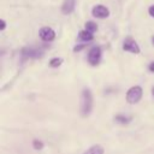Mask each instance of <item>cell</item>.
Wrapping results in <instances>:
<instances>
[{"instance_id":"ac0fdd59","label":"cell","mask_w":154,"mask_h":154,"mask_svg":"<svg viewBox=\"0 0 154 154\" xmlns=\"http://www.w3.org/2000/svg\"><path fill=\"white\" fill-rule=\"evenodd\" d=\"M148 69H149V71H150V72H154V61H152V63L149 64Z\"/></svg>"},{"instance_id":"8992f818","label":"cell","mask_w":154,"mask_h":154,"mask_svg":"<svg viewBox=\"0 0 154 154\" xmlns=\"http://www.w3.org/2000/svg\"><path fill=\"white\" fill-rule=\"evenodd\" d=\"M38 35H40L41 40H43L46 42H51V41H53L55 38V31L49 26L41 28L40 31H38Z\"/></svg>"},{"instance_id":"5bb4252c","label":"cell","mask_w":154,"mask_h":154,"mask_svg":"<svg viewBox=\"0 0 154 154\" xmlns=\"http://www.w3.org/2000/svg\"><path fill=\"white\" fill-rule=\"evenodd\" d=\"M32 147H34V149H36V150H41V149L43 148V142L40 141V140H37V138H35V140L32 141Z\"/></svg>"},{"instance_id":"277c9868","label":"cell","mask_w":154,"mask_h":154,"mask_svg":"<svg viewBox=\"0 0 154 154\" xmlns=\"http://www.w3.org/2000/svg\"><path fill=\"white\" fill-rule=\"evenodd\" d=\"M123 49L126 51V52H130V53H134V54H138L141 52L137 42L131 38V37H126L123 42Z\"/></svg>"},{"instance_id":"7a4b0ae2","label":"cell","mask_w":154,"mask_h":154,"mask_svg":"<svg viewBox=\"0 0 154 154\" xmlns=\"http://www.w3.org/2000/svg\"><path fill=\"white\" fill-rule=\"evenodd\" d=\"M142 95H143V89L140 85H134V87L129 88L126 91V101L131 105L137 103L141 100Z\"/></svg>"},{"instance_id":"d6986e66","label":"cell","mask_w":154,"mask_h":154,"mask_svg":"<svg viewBox=\"0 0 154 154\" xmlns=\"http://www.w3.org/2000/svg\"><path fill=\"white\" fill-rule=\"evenodd\" d=\"M152 94H153V96H154V87L152 88Z\"/></svg>"},{"instance_id":"6da1fadb","label":"cell","mask_w":154,"mask_h":154,"mask_svg":"<svg viewBox=\"0 0 154 154\" xmlns=\"http://www.w3.org/2000/svg\"><path fill=\"white\" fill-rule=\"evenodd\" d=\"M81 116L88 117L93 109V95L90 89L84 88L81 94Z\"/></svg>"},{"instance_id":"2e32d148","label":"cell","mask_w":154,"mask_h":154,"mask_svg":"<svg viewBox=\"0 0 154 154\" xmlns=\"http://www.w3.org/2000/svg\"><path fill=\"white\" fill-rule=\"evenodd\" d=\"M148 13L150 17H154V5H152L149 8H148Z\"/></svg>"},{"instance_id":"ba28073f","label":"cell","mask_w":154,"mask_h":154,"mask_svg":"<svg viewBox=\"0 0 154 154\" xmlns=\"http://www.w3.org/2000/svg\"><path fill=\"white\" fill-rule=\"evenodd\" d=\"M22 55L24 58H38L42 55V52L34 49V48H24L22 51Z\"/></svg>"},{"instance_id":"4fadbf2b","label":"cell","mask_w":154,"mask_h":154,"mask_svg":"<svg viewBox=\"0 0 154 154\" xmlns=\"http://www.w3.org/2000/svg\"><path fill=\"white\" fill-rule=\"evenodd\" d=\"M114 119H116L117 123H120V124H128V123L130 122V118H129V117H125V116H123V114L116 116Z\"/></svg>"},{"instance_id":"3957f363","label":"cell","mask_w":154,"mask_h":154,"mask_svg":"<svg viewBox=\"0 0 154 154\" xmlns=\"http://www.w3.org/2000/svg\"><path fill=\"white\" fill-rule=\"evenodd\" d=\"M101 60V48L99 46H94L88 52V61L90 65L96 66Z\"/></svg>"},{"instance_id":"e0dca14e","label":"cell","mask_w":154,"mask_h":154,"mask_svg":"<svg viewBox=\"0 0 154 154\" xmlns=\"http://www.w3.org/2000/svg\"><path fill=\"white\" fill-rule=\"evenodd\" d=\"M5 26H6V23H5L4 19H1V20H0V30L2 31V30L5 29Z\"/></svg>"},{"instance_id":"8fae6325","label":"cell","mask_w":154,"mask_h":154,"mask_svg":"<svg viewBox=\"0 0 154 154\" xmlns=\"http://www.w3.org/2000/svg\"><path fill=\"white\" fill-rule=\"evenodd\" d=\"M85 30L87 31H89V32H95L96 30H97V25H96V23H94V22H91V20H89V22H87L85 23Z\"/></svg>"},{"instance_id":"52a82bcc","label":"cell","mask_w":154,"mask_h":154,"mask_svg":"<svg viewBox=\"0 0 154 154\" xmlns=\"http://www.w3.org/2000/svg\"><path fill=\"white\" fill-rule=\"evenodd\" d=\"M75 0H64L63 5H61V13L63 14H70L73 10H75Z\"/></svg>"},{"instance_id":"30bf717a","label":"cell","mask_w":154,"mask_h":154,"mask_svg":"<svg viewBox=\"0 0 154 154\" xmlns=\"http://www.w3.org/2000/svg\"><path fill=\"white\" fill-rule=\"evenodd\" d=\"M78 37H79L82 41H84V42H89V41H91V40L94 38L93 34H91V32H89V31H87L85 29L79 31V34H78Z\"/></svg>"},{"instance_id":"9c48e42d","label":"cell","mask_w":154,"mask_h":154,"mask_svg":"<svg viewBox=\"0 0 154 154\" xmlns=\"http://www.w3.org/2000/svg\"><path fill=\"white\" fill-rule=\"evenodd\" d=\"M105 153V149L100 144H94L91 146L90 148H88L83 154H103Z\"/></svg>"},{"instance_id":"9a60e30c","label":"cell","mask_w":154,"mask_h":154,"mask_svg":"<svg viewBox=\"0 0 154 154\" xmlns=\"http://www.w3.org/2000/svg\"><path fill=\"white\" fill-rule=\"evenodd\" d=\"M87 46V43H83V45H77V46H75L73 47V52H79V51H82L84 47Z\"/></svg>"},{"instance_id":"5b68a950","label":"cell","mask_w":154,"mask_h":154,"mask_svg":"<svg viewBox=\"0 0 154 154\" xmlns=\"http://www.w3.org/2000/svg\"><path fill=\"white\" fill-rule=\"evenodd\" d=\"M91 13H93L94 17H96L99 19H105L109 16V10L103 5H96V6L93 7Z\"/></svg>"},{"instance_id":"7c38bea8","label":"cell","mask_w":154,"mask_h":154,"mask_svg":"<svg viewBox=\"0 0 154 154\" xmlns=\"http://www.w3.org/2000/svg\"><path fill=\"white\" fill-rule=\"evenodd\" d=\"M63 64V59L61 58H52L49 60V66L51 67H58Z\"/></svg>"},{"instance_id":"ffe728a7","label":"cell","mask_w":154,"mask_h":154,"mask_svg":"<svg viewBox=\"0 0 154 154\" xmlns=\"http://www.w3.org/2000/svg\"><path fill=\"white\" fill-rule=\"evenodd\" d=\"M153 43H154V36H153Z\"/></svg>"}]
</instances>
